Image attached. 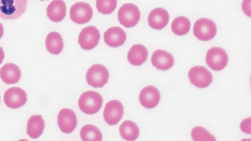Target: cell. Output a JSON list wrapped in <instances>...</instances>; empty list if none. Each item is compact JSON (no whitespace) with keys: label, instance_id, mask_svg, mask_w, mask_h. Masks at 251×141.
Returning a JSON list of instances; mask_svg holds the SVG:
<instances>
[{"label":"cell","instance_id":"obj_5","mask_svg":"<svg viewBox=\"0 0 251 141\" xmlns=\"http://www.w3.org/2000/svg\"><path fill=\"white\" fill-rule=\"evenodd\" d=\"M193 33L195 36L199 40L207 41L215 36L217 33V27L211 20L201 18L194 24Z\"/></svg>","mask_w":251,"mask_h":141},{"label":"cell","instance_id":"obj_20","mask_svg":"<svg viewBox=\"0 0 251 141\" xmlns=\"http://www.w3.org/2000/svg\"><path fill=\"white\" fill-rule=\"evenodd\" d=\"M45 128V122L42 116L35 115L31 116L27 123L26 133L32 139L38 138Z\"/></svg>","mask_w":251,"mask_h":141},{"label":"cell","instance_id":"obj_31","mask_svg":"<svg viewBox=\"0 0 251 141\" xmlns=\"http://www.w3.org/2000/svg\"></svg>","mask_w":251,"mask_h":141},{"label":"cell","instance_id":"obj_30","mask_svg":"<svg viewBox=\"0 0 251 141\" xmlns=\"http://www.w3.org/2000/svg\"><path fill=\"white\" fill-rule=\"evenodd\" d=\"M3 32H4L3 26L2 24L1 23H0V39H1V37H2L3 34Z\"/></svg>","mask_w":251,"mask_h":141},{"label":"cell","instance_id":"obj_8","mask_svg":"<svg viewBox=\"0 0 251 141\" xmlns=\"http://www.w3.org/2000/svg\"><path fill=\"white\" fill-rule=\"evenodd\" d=\"M99 30L94 26L84 28L78 36V42L83 49L92 50L99 44L100 39Z\"/></svg>","mask_w":251,"mask_h":141},{"label":"cell","instance_id":"obj_1","mask_svg":"<svg viewBox=\"0 0 251 141\" xmlns=\"http://www.w3.org/2000/svg\"><path fill=\"white\" fill-rule=\"evenodd\" d=\"M26 5L27 0H0V18L17 19L25 12Z\"/></svg>","mask_w":251,"mask_h":141},{"label":"cell","instance_id":"obj_13","mask_svg":"<svg viewBox=\"0 0 251 141\" xmlns=\"http://www.w3.org/2000/svg\"><path fill=\"white\" fill-rule=\"evenodd\" d=\"M160 99L159 90L152 86L144 88L139 94V101L144 107L152 109L155 107Z\"/></svg>","mask_w":251,"mask_h":141},{"label":"cell","instance_id":"obj_9","mask_svg":"<svg viewBox=\"0 0 251 141\" xmlns=\"http://www.w3.org/2000/svg\"><path fill=\"white\" fill-rule=\"evenodd\" d=\"M70 16L74 23L84 24L89 22L92 18L93 10L88 3L77 2L72 6Z\"/></svg>","mask_w":251,"mask_h":141},{"label":"cell","instance_id":"obj_32","mask_svg":"<svg viewBox=\"0 0 251 141\" xmlns=\"http://www.w3.org/2000/svg\"></svg>","mask_w":251,"mask_h":141},{"label":"cell","instance_id":"obj_6","mask_svg":"<svg viewBox=\"0 0 251 141\" xmlns=\"http://www.w3.org/2000/svg\"><path fill=\"white\" fill-rule=\"evenodd\" d=\"M228 55L226 51L220 47L210 48L206 54V62L212 70L220 71L224 69L227 64Z\"/></svg>","mask_w":251,"mask_h":141},{"label":"cell","instance_id":"obj_21","mask_svg":"<svg viewBox=\"0 0 251 141\" xmlns=\"http://www.w3.org/2000/svg\"><path fill=\"white\" fill-rule=\"evenodd\" d=\"M45 44L47 50L53 55L60 54L64 47L63 40L61 35L54 31L48 34Z\"/></svg>","mask_w":251,"mask_h":141},{"label":"cell","instance_id":"obj_22","mask_svg":"<svg viewBox=\"0 0 251 141\" xmlns=\"http://www.w3.org/2000/svg\"><path fill=\"white\" fill-rule=\"evenodd\" d=\"M120 134L126 141L136 140L139 136V129L136 124L131 120H125L120 126Z\"/></svg>","mask_w":251,"mask_h":141},{"label":"cell","instance_id":"obj_12","mask_svg":"<svg viewBox=\"0 0 251 141\" xmlns=\"http://www.w3.org/2000/svg\"><path fill=\"white\" fill-rule=\"evenodd\" d=\"M57 124L61 132L66 134L72 133L76 128L77 121L75 112L67 108L61 109L57 117Z\"/></svg>","mask_w":251,"mask_h":141},{"label":"cell","instance_id":"obj_3","mask_svg":"<svg viewBox=\"0 0 251 141\" xmlns=\"http://www.w3.org/2000/svg\"><path fill=\"white\" fill-rule=\"evenodd\" d=\"M118 21L126 28L133 27L140 19V12L135 4L128 3L124 4L119 9L118 13Z\"/></svg>","mask_w":251,"mask_h":141},{"label":"cell","instance_id":"obj_15","mask_svg":"<svg viewBox=\"0 0 251 141\" xmlns=\"http://www.w3.org/2000/svg\"><path fill=\"white\" fill-rule=\"evenodd\" d=\"M104 41L109 47H117L122 46L126 39L125 31L120 27L108 28L104 33Z\"/></svg>","mask_w":251,"mask_h":141},{"label":"cell","instance_id":"obj_19","mask_svg":"<svg viewBox=\"0 0 251 141\" xmlns=\"http://www.w3.org/2000/svg\"><path fill=\"white\" fill-rule=\"evenodd\" d=\"M148 51L146 47L141 44L133 45L127 53V60L133 66H139L147 60Z\"/></svg>","mask_w":251,"mask_h":141},{"label":"cell","instance_id":"obj_2","mask_svg":"<svg viewBox=\"0 0 251 141\" xmlns=\"http://www.w3.org/2000/svg\"><path fill=\"white\" fill-rule=\"evenodd\" d=\"M103 99L96 92L89 91L83 93L78 99V104L80 110L86 114L97 113L101 108Z\"/></svg>","mask_w":251,"mask_h":141},{"label":"cell","instance_id":"obj_11","mask_svg":"<svg viewBox=\"0 0 251 141\" xmlns=\"http://www.w3.org/2000/svg\"><path fill=\"white\" fill-rule=\"evenodd\" d=\"M124 115V106L118 100H112L106 103L103 111L105 121L109 125L117 124Z\"/></svg>","mask_w":251,"mask_h":141},{"label":"cell","instance_id":"obj_16","mask_svg":"<svg viewBox=\"0 0 251 141\" xmlns=\"http://www.w3.org/2000/svg\"><path fill=\"white\" fill-rule=\"evenodd\" d=\"M169 20L168 12L160 7L153 9L148 18L149 26L154 29L161 30L165 27Z\"/></svg>","mask_w":251,"mask_h":141},{"label":"cell","instance_id":"obj_18","mask_svg":"<svg viewBox=\"0 0 251 141\" xmlns=\"http://www.w3.org/2000/svg\"><path fill=\"white\" fill-rule=\"evenodd\" d=\"M66 14V6L63 0H53L47 8V15L53 22H60Z\"/></svg>","mask_w":251,"mask_h":141},{"label":"cell","instance_id":"obj_28","mask_svg":"<svg viewBox=\"0 0 251 141\" xmlns=\"http://www.w3.org/2000/svg\"><path fill=\"white\" fill-rule=\"evenodd\" d=\"M250 0H244L242 2V9L249 17H251Z\"/></svg>","mask_w":251,"mask_h":141},{"label":"cell","instance_id":"obj_24","mask_svg":"<svg viewBox=\"0 0 251 141\" xmlns=\"http://www.w3.org/2000/svg\"><path fill=\"white\" fill-rule=\"evenodd\" d=\"M80 136L81 139L84 141H100L102 140V134L99 128L91 124H87L82 127Z\"/></svg>","mask_w":251,"mask_h":141},{"label":"cell","instance_id":"obj_14","mask_svg":"<svg viewBox=\"0 0 251 141\" xmlns=\"http://www.w3.org/2000/svg\"><path fill=\"white\" fill-rule=\"evenodd\" d=\"M153 67L161 70H166L171 69L174 64L173 55L165 50L158 49L152 54L151 58Z\"/></svg>","mask_w":251,"mask_h":141},{"label":"cell","instance_id":"obj_7","mask_svg":"<svg viewBox=\"0 0 251 141\" xmlns=\"http://www.w3.org/2000/svg\"><path fill=\"white\" fill-rule=\"evenodd\" d=\"M188 75L191 83L200 88L207 87L213 80L212 73L203 66H197L192 68Z\"/></svg>","mask_w":251,"mask_h":141},{"label":"cell","instance_id":"obj_29","mask_svg":"<svg viewBox=\"0 0 251 141\" xmlns=\"http://www.w3.org/2000/svg\"><path fill=\"white\" fill-rule=\"evenodd\" d=\"M4 52L2 48L0 47V65L2 63V61L4 58Z\"/></svg>","mask_w":251,"mask_h":141},{"label":"cell","instance_id":"obj_17","mask_svg":"<svg viewBox=\"0 0 251 141\" xmlns=\"http://www.w3.org/2000/svg\"><path fill=\"white\" fill-rule=\"evenodd\" d=\"M0 77L7 84H15L21 77V71L17 65L13 63H6L0 70Z\"/></svg>","mask_w":251,"mask_h":141},{"label":"cell","instance_id":"obj_10","mask_svg":"<svg viewBox=\"0 0 251 141\" xmlns=\"http://www.w3.org/2000/svg\"><path fill=\"white\" fill-rule=\"evenodd\" d=\"M3 99L8 108L15 109L24 106L27 98L24 90L20 87H12L5 92Z\"/></svg>","mask_w":251,"mask_h":141},{"label":"cell","instance_id":"obj_4","mask_svg":"<svg viewBox=\"0 0 251 141\" xmlns=\"http://www.w3.org/2000/svg\"><path fill=\"white\" fill-rule=\"evenodd\" d=\"M109 73L107 68L100 64L92 65L87 70L86 80L94 88H101L107 82Z\"/></svg>","mask_w":251,"mask_h":141},{"label":"cell","instance_id":"obj_27","mask_svg":"<svg viewBox=\"0 0 251 141\" xmlns=\"http://www.w3.org/2000/svg\"><path fill=\"white\" fill-rule=\"evenodd\" d=\"M241 130L248 134L251 133V118L245 119L242 121L240 124Z\"/></svg>","mask_w":251,"mask_h":141},{"label":"cell","instance_id":"obj_25","mask_svg":"<svg viewBox=\"0 0 251 141\" xmlns=\"http://www.w3.org/2000/svg\"><path fill=\"white\" fill-rule=\"evenodd\" d=\"M117 3V0H96V8L102 14H110L116 9Z\"/></svg>","mask_w":251,"mask_h":141},{"label":"cell","instance_id":"obj_23","mask_svg":"<svg viewBox=\"0 0 251 141\" xmlns=\"http://www.w3.org/2000/svg\"><path fill=\"white\" fill-rule=\"evenodd\" d=\"M191 23L189 20L184 16L176 18L171 24L173 32L178 36L186 34L190 30Z\"/></svg>","mask_w":251,"mask_h":141},{"label":"cell","instance_id":"obj_26","mask_svg":"<svg viewBox=\"0 0 251 141\" xmlns=\"http://www.w3.org/2000/svg\"><path fill=\"white\" fill-rule=\"evenodd\" d=\"M191 136L194 141H216L214 136L201 126L195 127L192 129Z\"/></svg>","mask_w":251,"mask_h":141}]
</instances>
